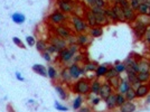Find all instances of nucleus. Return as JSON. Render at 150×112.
Listing matches in <instances>:
<instances>
[{
    "label": "nucleus",
    "instance_id": "nucleus-1",
    "mask_svg": "<svg viewBox=\"0 0 150 112\" xmlns=\"http://www.w3.org/2000/svg\"><path fill=\"white\" fill-rule=\"evenodd\" d=\"M73 91L78 95H89L91 93V82L88 79H78L73 84Z\"/></svg>",
    "mask_w": 150,
    "mask_h": 112
},
{
    "label": "nucleus",
    "instance_id": "nucleus-2",
    "mask_svg": "<svg viewBox=\"0 0 150 112\" xmlns=\"http://www.w3.org/2000/svg\"><path fill=\"white\" fill-rule=\"evenodd\" d=\"M71 24L73 27V30L76 32L77 34H83L88 30V24L84 20V18H82L78 15H72L71 17Z\"/></svg>",
    "mask_w": 150,
    "mask_h": 112
},
{
    "label": "nucleus",
    "instance_id": "nucleus-3",
    "mask_svg": "<svg viewBox=\"0 0 150 112\" xmlns=\"http://www.w3.org/2000/svg\"><path fill=\"white\" fill-rule=\"evenodd\" d=\"M67 20V15L63 14L60 10H55L54 13H52L49 17H48V21L58 26V25H63L65 21Z\"/></svg>",
    "mask_w": 150,
    "mask_h": 112
},
{
    "label": "nucleus",
    "instance_id": "nucleus-4",
    "mask_svg": "<svg viewBox=\"0 0 150 112\" xmlns=\"http://www.w3.org/2000/svg\"><path fill=\"white\" fill-rule=\"evenodd\" d=\"M57 6L60 11H62L63 14L67 15V14H73L74 11V2L72 0H57Z\"/></svg>",
    "mask_w": 150,
    "mask_h": 112
},
{
    "label": "nucleus",
    "instance_id": "nucleus-5",
    "mask_svg": "<svg viewBox=\"0 0 150 112\" xmlns=\"http://www.w3.org/2000/svg\"><path fill=\"white\" fill-rule=\"evenodd\" d=\"M68 71H70L72 80H78L85 73L84 67H81L77 63H73L72 65H70L68 66Z\"/></svg>",
    "mask_w": 150,
    "mask_h": 112
},
{
    "label": "nucleus",
    "instance_id": "nucleus-6",
    "mask_svg": "<svg viewBox=\"0 0 150 112\" xmlns=\"http://www.w3.org/2000/svg\"><path fill=\"white\" fill-rule=\"evenodd\" d=\"M49 44H52V45H54L55 47H57L58 50H62V49H64V48H66L68 45H67V42H66V39H64V38H62L60 36H52L50 38H49Z\"/></svg>",
    "mask_w": 150,
    "mask_h": 112
},
{
    "label": "nucleus",
    "instance_id": "nucleus-7",
    "mask_svg": "<svg viewBox=\"0 0 150 112\" xmlns=\"http://www.w3.org/2000/svg\"><path fill=\"white\" fill-rule=\"evenodd\" d=\"M74 56L75 55L68 49V47L62 49L60 53H58V60H60V63H63V64H66V63L71 62Z\"/></svg>",
    "mask_w": 150,
    "mask_h": 112
},
{
    "label": "nucleus",
    "instance_id": "nucleus-8",
    "mask_svg": "<svg viewBox=\"0 0 150 112\" xmlns=\"http://www.w3.org/2000/svg\"><path fill=\"white\" fill-rule=\"evenodd\" d=\"M113 93V87L109 84V82L106 81L103 84H101V89H100V92H99V96L102 99V100H105L106 97L111 95Z\"/></svg>",
    "mask_w": 150,
    "mask_h": 112
},
{
    "label": "nucleus",
    "instance_id": "nucleus-9",
    "mask_svg": "<svg viewBox=\"0 0 150 112\" xmlns=\"http://www.w3.org/2000/svg\"><path fill=\"white\" fill-rule=\"evenodd\" d=\"M147 28H148V26L145 25L143 23H141V21H139V20H135V25H133V32H135V36H137L138 38H141L142 36H145Z\"/></svg>",
    "mask_w": 150,
    "mask_h": 112
},
{
    "label": "nucleus",
    "instance_id": "nucleus-10",
    "mask_svg": "<svg viewBox=\"0 0 150 112\" xmlns=\"http://www.w3.org/2000/svg\"><path fill=\"white\" fill-rule=\"evenodd\" d=\"M55 34H56L57 36L62 37V38L66 39L67 37H70V36L72 35V32H71V29H70L67 26H65V25H58V26H56V28H55Z\"/></svg>",
    "mask_w": 150,
    "mask_h": 112
},
{
    "label": "nucleus",
    "instance_id": "nucleus-11",
    "mask_svg": "<svg viewBox=\"0 0 150 112\" xmlns=\"http://www.w3.org/2000/svg\"><path fill=\"white\" fill-rule=\"evenodd\" d=\"M150 92V84H140L135 89V95L137 97H145L149 94Z\"/></svg>",
    "mask_w": 150,
    "mask_h": 112
},
{
    "label": "nucleus",
    "instance_id": "nucleus-12",
    "mask_svg": "<svg viewBox=\"0 0 150 112\" xmlns=\"http://www.w3.org/2000/svg\"><path fill=\"white\" fill-rule=\"evenodd\" d=\"M123 14H124V19L128 23H133L137 20V11H135L131 7L124 8L123 9Z\"/></svg>",
    "mask_w": 150,
    "mask_h": 112
},
{
    "label": "nucleus",
    "instance_id": "nucleus-13",
    "mask_svg": "<svg viewBox=\"0 0 150 112\" xmlns=\"http://www.w3.org/2000/svg\"><path fill=\"white\" fill-rule=\"evenodd\" d=\"M85 21H86V24H88V26L89 27H95V26H98V24H96V19H95V16H94V14L91 11V9H88L86 11H85Z\"/></svg>",
    "mask_w": 150,
    "mask_h": 112
},
{
    "label": "nucleus",
    "instance_id": "nucleus-14",
    "mask_svg": "<svg viewBox=\"0 0 150 112\" xmlns=\"http://www.w3.org/2000/svg\"><path fill=\"white\" fill-rule=\"evenodd\" d=\"M76 43L78 46H85L90 43V37L89 35H86L85 32L83 34H78L77 37H76Z\"/></svg>",
    "mask_w": 150,
    "mask_h": 112
},
{
    "label": "nucleus",
    "instance_id": "nucleus-15",
    "mask_svg": "<svg viewBox=\"0 0 150 112\" xmlns=\"http://www.w3.org/2000/svg\"><path fill=\"white\" fill-rule=\"evenodd\" d=\"M135 109H137V107L132 101H125L120 107L121 112H135Z\"/></svg>",
    "mask_w": 150,
    "mask_h": 112
},
{
    "label": "nucleus",
    "instance_id": "nucleus-16",
    "mask_svg": "<svg viewBox=\"0 0 150 112\" xmlns=\"http://www.w3.org/2000/svg\"><path fill=\"white\" fill-rule=\"evenodd\" d=\"M111 8H112V10L114 11V14H115V17H117V20H118V21H121V23L125 21V19H124V14H123V9L121 8L119 5L112 6Z\"/></svg>",
    "mask_w": 150,
    "mask_h": 112
},
{
    "label": "nucleus",
    "instance_id": "nucleus-17",
    "mask_svg": "<svg viewBox=\"0 0 150 112\" xmlns=\"http://www.w3.org/2000/svg\"><path fill=\"white\" fill-rule=\"evenodd\" d=\"M131 87V84L128 82V80H121L120 84H119V86H118V93H120V94H125L127 92H128V90Z\"/></svg>",
    "mask_w": 150,
    "mask_h": 112
},
{
    "label": "nucleus",
    "instance_id": "nucleus-18",
    "mask_svg": "<svg viewBox=\"0 0 150 112\" xmlns=\"http://www.w3.org/2000/svg\"><path fill=\"white\" fill-rule=\"evenodd\" d=\"M105 105L108 108V110H114L117 108V103H115V94L112 93L109 97H106L104 100Z\"/></svg>",
    "mask_w": 150,
    "mask_h": 112
},
{
    "label": "nucleus",
    "instance_id": "nucleus-19",
    "mask_svg": "<svg viewBox=\"0 0 150 112\" xmlns=\"http://www.w3.org/2000/svg\"><path fill=\"white\" fill-rule=\"evenodd\" d=\"M33 71H34L35 73L44 76V78H47V76H48V74H47V68L42 64H34L33 65Z\"/></svg>",
    "mask_w": 150,
    "mask_h": 112
},
{
    "label": "nucleus",
    "instance_id": "nucleus-20",
    "mask_svg": "<svg viewBox=\"0 0 150 112\" xmlns=\"http://www.w3.org/2000/svg\"><path fill=\"white\" fill-rule=\"evenodd\" d=\"M101 82L99 81V79H95L91 82V93L94 95H99L100 89H101Z\"/></svg>",
    "mask_w": 150,
    "mask_h": 112
},
{
    "label": "nucleus",
    "instance_id": "nucleus-21",
    "mask_svg": "<svg viewBox=\"0 0 150 112\" xmlns=\"http://www.w3.org/2000/svg\"><path fill=\"white\" fill-rule=\"evenodd\" d=\"M138 14L139 15H149L150 14V5L148 2H140L138 7Z\"/></svg>",
    "mask_w": 150,
    "mask_h": 112
},
{
    "label": "nucleus",
    "instance_id": "nucleus-22",
    "mask_svg": "<svg viewBox=\"0 0 150 112\" xmlns=\"http://www.w3.org/2000/svg\"><path fill=\"white\" fill-rule=\"evenodd\" d=\"M11 19H13V21L17 24V25H21V24H24L25 23V20H26V17L24 14H21V13H14L13 15H11Z\"/></svg>",
    "mask_w": 150,
    "mask_h": 112
},
{
    "label": "nucleus",
    "instance_id": "nucleus-23",
    "mask_svg": "<svg viewBox=\"0 0 150 112\" xmlns=\"http://www.w3.org/2000/svg\"><path fill=\"white\" fill-rule=\"evenodd\" d=\"M109 67L106 65H99L95 70V76L96 79H101V78H104L106 72H108Z\"/></svg>",
    "mask_w": 150,
    "mask_h": 112
},
{
    "label": "nucleus",
    "instance_id": "nucleus-24",
    "mask_svg": "<svg viewBox=\"0 0 150 112\" xmlns=\"http://www.w3.org/2000/svg\"><path fill=\"white\" fill-rule=\"evenodd\" d=\"M60 80L63 82H67L70 83L72 81V78H71V74H70V71H68V67H63L62 71H60Z\"/></svg>",
    "mask_w": 150,
    "mask_h": 112
},
{
    "label": "nucleus",
    "instance_id": "nucleus-25",
    "mask_svg": "<svg viewBox=\"0 0 150 112\" xmlns=\"http://www.w3.org/2000/svg\"><path fill=\"white\" fill-rule=\"evenodd\" d=\"M94 16H95V19H96L98 26H105V25H108L110 23L108 20V18L105 17L104 14H94Z\"/></svg>",
    "mask_w": 150,
    "mask_h": 112
},
{
    "label": "nucleus",
    "instance_id": "nucleus-26",
    "mask_svg": "<svg viewBox=\"0 0 150 112\" xmlns=\"http://www.w3.org/2000/svg\"><path fill=\"white\" fill-rule=\"evenodd\" d=\"M138 63V67H139V72H150V62L147 60H141Z\"/></svg>",
    "mask_w": 150,
    "mask_h": 112
},
{
    "label": "nucleus",
    "instance_id": "nucleus-27",
    "mask_svg": "<svg viewBox=\"0 0 150 112\" xmlns=\"http://www.w3.org/2000/svg\"><path fill=\"white\" fill-rule=\"evenodd\" d=\"M86 5L92 8V7H101V8H105V1L104 0H85Z\"/></svg>",
    "mask_w": 150,
    "mask_h": 112
},
{
    "label": "nucleus",
    "instance_id": "nucleus-28",
    "mask_svg": "<svg viewBox=\"0 0 150 112\" xmlns=\"http://www.w3.org/2000/svg\"><path fill=\"white\" fill-rule=\"evenodd\" d=\"M138 81L140 83H145V82H149L150 81V72H139L137 74Z\"/></svg>",
    "mask_w": 150,
    "mask_h": 112
},
{
    "label": "nucleus",
    "instance_id": "nucleus-29",
    "mask_svg": "<svg viewBox=\"0 0 150 112\" xmlns=\"http://www.w3.org/2000/svg\"><path fill=\"white\" fill-rule=\"evenodd\" d=\"M104 15H105V17L108 18L109 21H111V20L114 21V23L118 21V20H117V17H115V14H114V11H113L112 8H110V7H109V8H104Z\"/></svg>",
    "mask_w": 150,
    "mask_h": 112
},
{
    "label": "nucleus",
    "instance_id": "nucleus-30",
    "mask_svg": "<svg viewBox=\"0 0 150 112\" xmlns=\"http://www.w3.org/2000/svg\"><path fill=\"white\" fill-rule=\"evenodd\" d=\"M102 34H103V29L101 26H95V27H92L90 29V35L94 38L102 36Z\"/></svg>",
    "mask_w": 150,
    "mask_h": 112
},
{
    "label": "nucleus",
    "instance_id": "nucleus-31",
    "mask_svg": "<svg viewBox=\"0 0 150 112\" xmlns=\"http://www.w3.org/2000/svg\"><path fill=\"white\" fill-rule=\"evenodd\" d=\"M55 90L57 92V94L60 96L62 100H66L67 99V92L65 91V89L62 86V85H55Z\"/></svg>",
    "mask_w": 150,
    "mask_h": 112
},
{
    "label": "nucleus",
    "instance_id": "nucleus-32",
    "mask_svg": "<svg viewBox=\"0 0 150 112\" xmlns=\"http://www.w3.org/2000/svg\"><path fill=\"white\" fill-rule=\"evenodd\" d=\"M47 46H48V44H47V42L44 40V39H39L38 42H36V48H37V50L40 52V53L45 52L46 49H47Z\"/></svg>",
    "mask_w": 150,
    "mask_h": 112
},
{
    "label": "nucleus",
    "instance_id": "nucleus-33",
    "mask_svg": "<svg viewBox=\"0 0 150 112\" xmlns=\"http://www.w3.org/2000/svg\"><path fill=\"white\" fill-rule=\"evenodd\" d=\"M82 104H83V96L78 95L74 99V101H73V105H72V107H73L74 110H78V109L82 107Z\"/></svg>",
    "mask_w": 150,
    "mask_h": 112
},
{
    "label": "nucleus",
    "instance_id": "nucleus-34",
    "mask_svg": "<svg viewBox=\"0 0 150 112\" xmlns=\"http://www.w3.org/2000/svg\"><path fill=\"white\" fill-rule=\"evenodd\" d=\"M118 75H120L117 71H115V68L114 67H110L109 70H108V72H106V74H105V79L106 81L110 80V79H112V78H115V76H118Z\"/></svg>",
    "mask_w": 150,
    "mask_h": 112
},
{
    "label": "nucleus",
    "instance_id": "nucleus-35",
    "mask_svg": "<svg viewBox=\"0 0 150 112\" xmlns=\"http://www.w3.org/2000/svg\"><path fill=\"white\" fill-rule=\"evenodd\" d=\"M121 80H122V79L120 78V75H118V76H115V78H112V79L108 80V82H109V84H110L113 89H118V86H119V84H120Z\"/></svg>",
    "mask_w": 150,
    "mask_h": 112
},
{
    "label": "nucleus",
    "instance_id": "nucleus-36",
    "mask_svg": "<svg viewBox=\"0 0 150 112\" xmlns=\"http://www.w3.org/2000/svg\"><path fill=\"white\" fill-rule=\"evenodd\" d=\"M47 74H48V78L50 80H55L57 78V70L54 67V66H48L47 68Z\"/></svg>",
    "mask_w": 150,
    "mask_h": 112
},
{
    "label": "nucleus",
    "instance_id": "nucleus-37",
    "mask_svg": "<svg viewBox=\"0 0 150 112\" xmlns=\"http://www.w3.org/2000/svg\"><path fill=\"white\" fill-rule=\"evenodd\" d=\"M124 96H125V100H127V101H133L135 97H137V95H135V90L132 89V87H130V89L128 90V92L124 94Z\"/></svg>",
    "mask_w": 150,
    "mask_h": 112
},
{
    "label": "nucleus",
    "instance_id": "nucleus-38",
    "mask_svg": "<svg viewBox=\"0 0 150 112\" xmlns=\"http://www.w3.org/2000/svg\"><path fill=\"white\" fill-rule=\"evenodd\" d=\"M125 101H127V100H125V96L123 95V94H120V93H117V94H115V103H117V107H118V108H120Z\"/></svg>",
    "mask_w": 150,
    "mask_h": 112
},
{
    "label": "nucleus",
    "instance_id": "nucleus-39",
    "mask_svg": "<svg viewBox=\"0 0 150 112\" xmlns=\"http://www.w3.org/2000/svg\"><path fill=\"white\" fill-rule=\"evenodd\" d=\"M96 67H98V66H96L95 63L88 62V63H85V64H84V70H85V72H95Z\"/></svg>",
    "mask_w": 150,
    "mask_h": 112
},
{
    "label": "nucleus",
    "instance_id": "nucleus-40",
    "mask_svg": "<svg viewBox=\"0 0 150 112\" xmlns=\"http://www.w3.org/2000/svg\"><path fill=\"white\" fill-rule=\"evenodd\" d=\"M114 68H115V71L121 74V73H123V72H125V65L123 64V63H119V62H117L115 65H114Z\"/></svg>",
    "mask_w": 150,
    "mask_h": 112
},
{
    "label": "nucleus",
    "instance_id": "nucleus-41",
    "mask_svg": "<svg viewBox=\"0 0 150 112\" xmlns=\"http://www.w3.org/2000/svg\"><path fill=\"white\" fill-rule=\"evenodd\" d=\"M54 107H55V109H56V110L62 111V112H65V111H67V110H68V108H67V107H65V105L60 104V102H57V101L54 103Z\"/></svg>",
    "mask_w": 150,
    "mask_h": 112
},
{
    "label": "nucleus",
    "instance_id": "nucleus-42",
    "mask_svg": "<svg viewBox=\"0 0 150 112\" xmlns=\"http://www.w3.org/2000/svg\"><path fill=\"white\" fill-rule=\"evenodd\" d=\"M13 42H14V44L17 45L18 47L20 48H26V45L21 42V39L20 38H18V37H13Z\"/></svg>",
    "mask_w": 150,
    "mask_h": 112
},
{
    "label": "nucleus",
    "instance_id": "nucleus-43",
    "mask_svg": "<svg viewBox=\"0 0 150 112\" xmlns=\"http://www.w3.org/2000/svg\"><path fill=\"white\" fill-rule=\"evenodd\" d=\"M49 54H56V53H60V50L57 49V47H55L54 45H52V44H48V46H47V49H46Z\"/></svg>",
    "mask_w": 150,
    "mask_h": 112
},
{
    "label": "nucleus",
    "instance_id": "nucleus-44",
    "mask_svg": "<svg viewBox=\"0 0 150 112\" xmlns=\"http://www.w3.org/2000/svg\"><path fill=\"white\" fill-rule=\"evenodd\" d=\"M26 43H27V45H28L29 47L34 46V45H36L35 37H34V36H27V37H26Z\"/></svg>",
    "mask_w": 150,
    "mask_h": 112
},
{
    "label": "nucleus",
    "instance_id": "nucleus-45",
    "mask_svg": "<svg viewBox=\"0 0 150 112\" xmlns=\"http://www.w3.org/2000/svg\"><path fill=\"white\" fill-rule=\"evenodd\" d=\"M129 2H130V7H131L135 11H137V10H138V7H139V5H140V1H139V0H130Z\"/></svg>",
    "mask_w": 150,
    "mask_h": 112
},
{
    "label": "nucleus",
    "instance_id": "nucleus-46",
    "mask_svg": "<svg viewBox=\"0 0 150 112\" xmlns=\"http://www.w3.org/2000/svg\"><path fill=\"white\" fill-rule=\"evenodd\" d=\"M90 9L93 14H104V8L101 7H92Z\"/></svg>",
    "mask_w": 150,
    "mask_h": 112
},
{
    "label": "nucleus",
    "instance_id": "nucleus-47",
    "mask_svg": "<svg viewBox=\"0 0 150 112\" xmlns=\"http://www.w3.org/2000/svg\"><path fill=\"white\" fill-rule=\"evenodd\" d=\"M119 6L122 9H124V8L130 7V2H129V0H119Z\"/></svg>",
    "mask_w": 150,
    "mask_h": 112
},
{
    "label": "nucleus",
    "instance_id": "nucleus-48",
    "mask_svg": "<svg viewBox=\"0 0 150 112\" xmlns=\"http://www.w3.org/2000/svg\"><path fill=\"white\" fill-rule=\"evenodd\" d=\"M101 101H102V99H101L100 96H96V97H93V99L91 100V104H92L93 107H96L98 104H100Z\"/></svg>",
    "mask_w": 150,
    "mask_h": 112
},
{
    "label": "nucleus",
    "instance_id": "nucleus-49",
    "mask_svg": "<svg viewBox=\"0 0 150 112\" xmlns=\"http://www.w3.org/2000/svg\"><path fill=\"white\" fill-rule=\"evenodd\" d=\"M67 47H68V49H70V50H71V52L74 54V55L76 54V53H77V52H78V45H77V44H72V45H68Z\"/></svg>",
    "mask_w": 150,
    "mask_h": 112
},
{
    "label": "nucleus",
    "instance_id": "nucleus-50",
    "mask_svg": "<svg viewBox=\"0 0 150 112\" xmlns=\"http://www.w3.org/2000/svg\"><path fill=\"white\" fill-rule=\"evenodd\" d=\"M66 42H67V45L75 44V42H76V37H74L73 35H71L70 37H67V38H66Z\"/></svg>",
    "mask_w": 150,
    "mask_h": 112
},
{
    "label": "nucleus",
    "instance_id": "nucleus-51",
    "mask_svg": "<svg viewBox=\"0 0 150 112\" xmlns=\"http://www.w3.org/2000/svg\"><path fill=\"white\" fill-rule=\"evenodd\" d=\"M50 55H52V54H49L47 50L43 52V57H44V60L47 61V62H50V61H52V56H50Z\"/></svg>",
    "mask_w": 150,
    "mask_h": 112
},
{
    "label": "nucleus",
    "instance_id": "nucleus-52",
    "mask_svg": "<svg viewBox=\"0 0 150 112\" xmlns=\"http://www.w3.org/2000/svg\"><path fill=\"white\" fill-rule=\"evenodd\" d=\"M77 112H92V110H91L90 107H81L77 110Z\"/></svg>",
    "mask_w": 150,
    "mask_h": 112
},
{
    "label": "nucleus",
    "instance_id": "nucleus-53",
    "mask_svg": "<svg viewBox=\"0 0 150 112\" xmlns=\"http://www.w3.org/2000/svg\"><path fill=\"white\" fill-rule=\"evenodd\" d=\"M15 76H16V79H17L18 81H20V82H24V81H25V79L23 78V75H21V74H20L19 72H16V73H15Z\"/></svg>",
    "mask_w": 150,
    "mask_h": 112
},
{
    "label": "nucleus",
    "instance_id": "nucleus-54",
    "mask_svg": "<svg viewBox=\"0 0 150 112\" xmlns=\"http://www.w3.org/2000/svg\"><path fill=\"white\" fill-rule=\"evenodd\" d=\"M73 58H74V63H78V62L83 58V56H81V55H76V56L73 57Z\"/></svg>",
    "mask_w": 150,
    "mask_h": 112
},
{
    "label": "nucleus",
    "instance_id": "nucleus-55",
    "mask_svg": "<svg viewBox=\"0 0 150 112\" xmlns=\"http://www.w3.org/2000/svg\"><path fill=\"white\" fill-rule=\"evenodd\" d=\"M146 103H147V104H149V103H150V94H148V95H147V99H146Z\"/></svg>",
    "mask_w": 150,
    "mask_h": 112
},
{
    "label": "nucleus",
    "instance_id": "nucleus-56",
    "mask_svg": "<svg viewBox=\"0 0 150 112\" xmlns=\"http://www.w3.org/2000/svg\"><path fill=\"white\" fill-rule=\"evenodd\" d=\"M112 2H113V6H115V5H119V0H111Z\"/></svg>",
    "mask_w": 150,
    "mask_h": 112
},
{
    "label": "nucleus",
    "instance_id": "nucleus-57",
    "mask_svg": "<svg viewBox=\"0 0 150 112\" xmlns=\"http://www.w3.org/2000/svg\"><path fill=\"white\" fill-rule=\"evenodd\" d=\"M147 42H148V43H150V37H148V38H147Z\"/></svg>",
    "mask_w": 150,
    "mask_h": 112
},
{
    "label": "nucleus",
    "instance_id": "nucleus-58",
    "mask_svg": "<svg viewBox=\"0 0 150 112\" xmlns=\"http://www.w3.org/2000/svg\"><path fill=\"white\" fill-rule=\"evenodd\" d=\"M119 112H121V111H120V110H119Z\"/></svg>",
    "mask_w": 150,
    "mask_h": 112
}]
</instances>
